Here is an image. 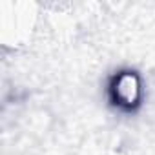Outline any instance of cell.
<instances>
[{
	"instance_id": "6da1fadb",
	"label": "cell",
	"mask_w": 155,
	"mask_h": 155,
	"mask_svg": "<svg viewBox=\"0 0 155 155\" xmlns=\"http://www.w3.org/2000/svg\"><path fill=\"white\" fill-rule=\"evenodd\" d=\"M110 91H111V99L117 106L126 108V110L135 108L139 104L140 93H142L139 75L133 71H122V73L115 75L111 81Z\"/></svg>"
}]
</instances>
